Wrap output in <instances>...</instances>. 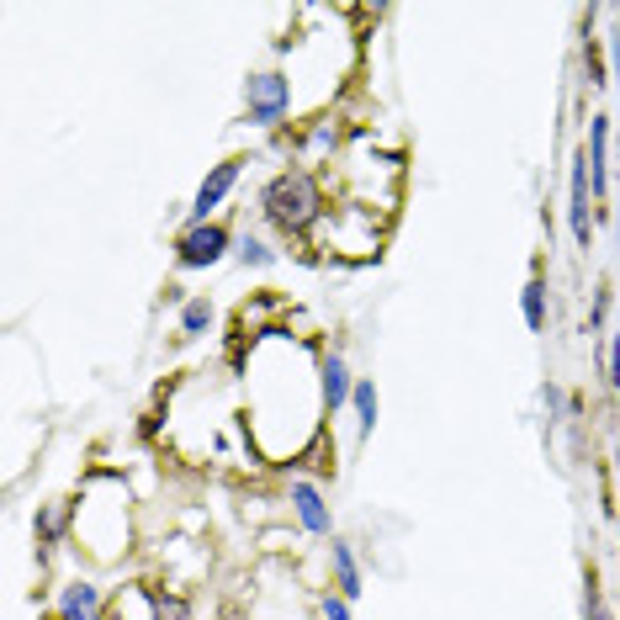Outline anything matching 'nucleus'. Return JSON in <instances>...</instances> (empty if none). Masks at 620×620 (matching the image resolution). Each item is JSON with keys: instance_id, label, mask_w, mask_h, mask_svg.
Returning <instances> with one entry per match:
<instances>
[{"instance_id": "f257e3e1", "label": "nucleus", "mask_w": 620, "mask_h": 620, "mask_svg": "<svg viewBox=\"0 0 620 620\" xmlns=\"http://www.w3.org/2000/svg\"><path fill=\"white\" fill-rule=\"evenodd\" d=\"M260 207H266V218L276 223V228H287V234H303V228L318 218V186H313L308 170H287V176H276V180L266 186Z\"/></svg>"}, {"instance_id": "f03ea898", "label": "nucleus", "mask_w": 620, "mask_h": 620, "mask_svg": "<svg viewBox=\"0 0 620 620\" xmlns=\"http://www.w3.org/2000/svg\"><path fill=\"white\" fill-rule=\"evenodd\" d=\"M223 249H228V228L223 223H191L176 244V260L186 270H201V266H218Z\"/></svg>"}, {"instance_id": "7ed1b4c3", "label": "nucleus", "mask_w": 620, "mask_h": 620, "mask_svg": "<svg viewBox=\"0 0 620 620\" xmlns=\"http://www.w3.org/2000/svg\"><path fill=\"white\" fill-rule=\"evenodd\" d=\"M244 101H249V122H276L292 107V86L282 75H249Z\"/></svg>"}, {"instance_id": "20e7f679", "label": "nucleus", "mask_w": 620, "mask_h": 620, "mask_svg": "<svg viewBox=\"0 0 620 620\" xmlns=\"http://www.w3.org/2000/svg\"><path fill=\"white\" fill-rule=\"evenodd\" d=\"M568 223H573V239L589 249L594 239V223H589V149L573 159V191H568Z\"/></svg>"}, {"instance_id": "39448f33", "label": "nucleus", "mask_w": 620, "mask_h": 620, "mask_svg": "<svg viewBox=\"0 0 620 620\" xmlns=\"http://www.w3.org/2000/svg\"><path fill=\"white\" fill-rule=\"evenodd\" d=\"M239 165H244V159H223L218 170L201 180V186H197V201H191V223H207V213H213V207H218V201L234 191V180H239Z\"/></svg>"}, {"instance_id": "423d86ee", "label": "nucleus", "mask_w": 620, "mask_h": 620, "mask_svg": "<svg viewBox=\"0 0 620 620\" xmlns=\"http://www.w3.org/2000/svg\"><path fill=\"white\" fill-rule=\"evenodd\" d=\"M292 504H297V520H303V531L329 535V510H324L318 488H313V483H292Z\"/></svg>"}, {"instance_id": "0eeeda50", "label": "nucleus", "mask_w": 620, "mask_h": 620, "mask_svg": "<svg viewBox=\"0 0 620 620\" xmlns=\"http://www.w3.org/2000/svg\"><path fill=\"white\" fill-rule=\"evenodd\" d=\"M59 620H101V594L90 583H69L59 594Z\"/></svg>"}, {"instance_id": "6e6552de", "label": "nucleus", "mask_w": 620, "mask_h": 620, "mask_svg": "<svg viewBox=\"0 0 620 620\" xmlns=\"http://www.w3.org/2000/svg\"><path fill=\"white\" fill-rule=\"evenodd\" d=\"M604 155H610V117H594L589 122V186H594V197L604 191Z\"/></svg>"}, {"instance_id": "1a4fd4ad", "label": "nucleus", "mask_w": 620, "mask_h": 620, "mask_svg": "<svg viewBox=\"0 0 620 620\" xmlns=\"http://www.w3.org/2000/svg\"><path fill=\"white\" fill-rule=\"evenodd\" d=\"M318 377H324V403H329V409H339V403L355 393V387H351V372H345V361H339V355H324Z\"/></svg>"}, {"instance_id": "9d476101", "label": "nucleus", "mask_w": 620, "mask_h": 620, "mask_svg": "<svg viewBox=\"0 0 620 620\" xmlns=\"http://www.w3.org/2000/svg\"><path fill=\"white\" fill-rule=\"evenodd\" d=\"M334 573H339V599L361 594V568L351 557V541H339V535H334Z\"/></svg>"}, {"instance_id": "9b49d317", "label": "nucleus", "mask_w": 620, "mask_h": 620, "mask_svg": "<svg viewBox=\"0 0 620 620\" xmlns=\"http://www.w3.org/2000/svg\"><path fill=\"white\" fill-rule=\"evenodd\" d=\"M351 403H355V424H361V441H366V435L377 430V387L361 377V382H355V393H351Z\"/></svg>"}, {"instance_id": "f8f14e48", "label": "nucleus", "mask_w": 620, "mask_h": 620, "mask_svg": "<svg viewBox=\"0 0 620 620\" xmlns=\"http://www.w3.org/2000/svg\"><path fill=\"white\" fill-rule=\"evenodd\" d=\"M520 308H525V324H531L535 334L547 329V282H541V276H531V282H525V297H520Z\"/></svg>"}, {"instance_id": "ddd939ff", "label": "nucleus", "mask_w": 620, "mask_h": 620, "mask_svg": "<svg viewBox=\"0 0 620 620\" xmlns=\"http://www.w3.org/2000/svg\"><path fill=\"white\" fill-rule=\"evenodd\" d=\"M207 324H213V303H207V297H191V303L180 308V329H186V334H201Z\"/></svg>"}, {"instance_id": "4468645a", "label": "nucleus", "mask_w": 620, "mask_h": 620, "mask_svg": "<svg viewBox=\"0 0 620 620\" xmlns=\"http://www.w3.org/2000/svg\"><path fill=\"white\" fill-rule=\"evenodd\" d=\"M59 531H65V504H48V510L38 514V535H43V541H53Z\"/></svg>"}, {"instance_id": "2eb2a0df", "label": "nucleus", "mask_w": 620, "mask_h": 620, "mask_svg": "<svg viewBox=\"0 0 620 620\" xmlns=\"http://www.w3.org/2000/svg\"><path fill=\"white\" fill-rule=\"evenodd\" d=\"M239 260H244V266H270L276 255H270L260 239H244V244H239Z\"/></svg>"}, {"instance_id": "dca6fc26", "label": "nucleus", "mask_w": 620, "mask_h": 620, "mask_svg": "<svg viewBox=\"0 0 620 620\" xmlns=\"http://www.w3.org/2000/svg\"><path fill=\"white\" fill-rule=\"evenodd\" d=\"M583 69H589V86H604V59H599V43H594V38L583 43Z\"/></svg>"}, {"instance_id": "f3484780", "label": "nucleus", "mask_w": 620, "mask_h": 620, "mask_svg": "<svg viewBox=\"0 0 620 620\" xmlns=\"http://www.w3.org/2000/svg\"><path fill=\"white\" fill-rule=\"evenodd\" d=\"M155 620H186V604H180V599L155 594Z\"/></svg>"}, {"instance_id": "a211bd4d", "label": "nucleus", "mask_w": 620, "mask_h": 620, "mask_svg": "<svg viewBox=\"0 0 620 620\" xmlns=\"http://www.w3.org/2000/svg\"><path fill=\"white\" fill-rule=\"evenodd\" d=\"M324 620H351V599H324Z\"/></svg>"}, {"instance_id": "6ab92c4d", "label": "nucleus", "mask_w": 620, "mask_h": 620, "mask_svg": "<svg viewBox=\"0 0 620 620\" xmlns=\"http://www.w3.org/2000/svg\"><path fill=\"white\" fill-rule=\"evenodd\" d=\"M583 620H610L604 604H599V594H594V583H589V599H583Z\"/></svg>"}, {"instance_id": "aec40b11", "label": "nucleus", "mask_w": 620, "mask_h": 620, "mask_svg": "<svg viewBox=\"0 0 620 620\" xmlns=\"http://www.w3.org/2000/svg\"><path fill=\"white\" fill-rule=\"evenodd\" d=\"M610 377L620 382V334H616V345H610Z\"/></svg>"}]
</instances>
